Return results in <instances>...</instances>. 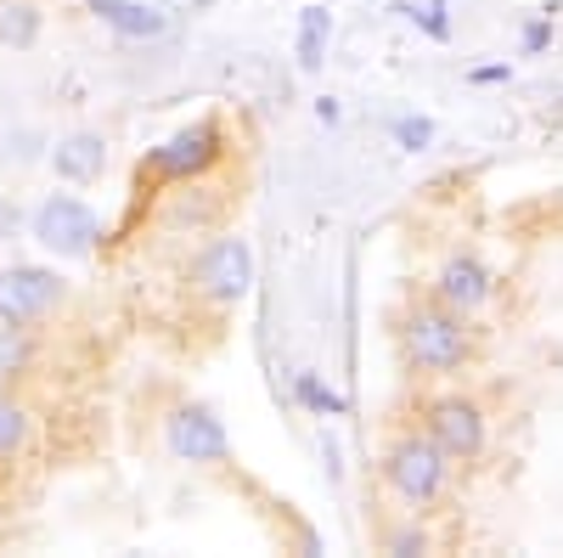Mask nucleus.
I'll return each mask as SVG.
<instances>
[{"instance_id": "obj_7", "label": "nucleus", "mask_w": 563, "mask_h": 558, "mask_svg": "<svg viewBox=\"0 0 563 558\" xmlns=\"http://www.w3.org/2000/svg\"><path fill=\"white\" fill-rule=\"evenodd\" d=\"M158 440L164 451L180 462V469H203V474H225L238 451H231V435L220 424V412L209 401H169L158 412Z\"/></svg>"}, {"instance_id": "obj_13", "label": "nucleus", "mask_w": 563, "mask_h": 558, "mask_svg": "<svg viewBox=\"0 0 563 558\" xmlns=\"http://www.w3.org/2000/svg\"><path fill=\"white\" fill-rule=\"evenodd\" d=\"M45 366V328L0 316V390H29Z\"/></svg>"}, {"instance_id": "obj_14", "label": "nucleus", "mask_w": 563, "mask_h": 558, "mask_svg": "<svg viewBox=\"0 0 563 558\" xmlns=\"http://www.w3.org/2000/svg\"><path fill=\"white\" fill-rule=\"evenodd\" d=\"M40 440V412L23 390H0V469H18Z\"/></svg>"}, {"instance_id": "obj_20", "label": "nucleus", "mask_w": 563, "mask_h": 558, "mask_svg": "<svg viewBox=\"0 0 563 558\" xmlns=\"http://www.w3.org/2000/svg\"><path fill=\"white\" fill-rule=\"evenodd\" d=\"M389 142H395L400 153H429V147L440 142V124H434L429 113H395V119H389Z\"/></svg>"}, {"instance_id": "obj_8", "label": "nucleus", "mask_w": 563, "mask_h": 558, "mask_svg": "<svg viewBox=\"0 0 563 558\" xmlns=\"http://www.w3.org/2000/svg\"><path fill=\"white\" fill-rule=\"evenodd\" d=\"M429 288L440 305H451L456 316H467V321H485L496 305H501V276H496V265L479 254V249H467V243H451L440 260H434V271H429Z\"/></svg>"}, {"instance_id": "obj_19", "label": "nucleus", "mask_w": 563, "mask_h": 558, "mask_svg": "<svg viewBox=\"0 0 563 558\" xmlns=\"http://www.w3.org/2000/svg\"><path fill=\"white\" fill-rule=\"evenodd\" d=\"M395 18L411 23L422 40H434V45H451V34H456L451 0H395Z\"/></svg>"}, {"instance_id": "obj_4", "label": "nucleus", "mask_w": 563, "mask_h": 558, "mask_svg": "<svg viewBox=\"0 0 563 558\" xmlns=\"http://www.w3.org/2000/svg\"><path fill=\"white\" fill-rule=\"evenodd\" d=\"M260 283V254H254V238L243 231H209L203 243L186 249V265H180V288L198 310L209 316H231Z\"/></svg>"}, {"instance_id": "obj_15", "label": "nucleus", "mask_w": 563, "mask_h": 558, "mask_svg": "<svg viewBox=\"0 0 563 558\" xmlns=\"http://www.w3.org/2000/svg\"><path fill=\"white\" fill-rule=\"evenodd\" d=\"M378 552H389V558H429V552H440L434 514H395L378 530Z\"/></svg>"}, {"instance_id": "obj_22", "label": "nucleus", "mask_w": 563, "mask_h": 558, "mask_svg": "<svg viewBox=\"0 0 563 558\" xmlns=\"http://www.w3.org/2000/svg\"><path fill=\"white\" fill-rule=\"evenodd\" d=\"M462 79L467 85H512V63H474Z\"/></svg>"}, {"instance_id": "obj_10", "label": "nucleus", "mask_w": 563, "mask_h": 558, "mask_svg": "<svg viewBox=\"0 0 563 558\" xmlns=\"http://www.w3.org/2000/svg\"><path fill=\"white\" fill-rule=\"evenodd\" d=\"M225 193L214 180H186V186H164L158 204H153V231H158V243H203L209 231L225 226Z\"/></svg>"}, {"instance_id": "obj_1", "label": "nucleus", "mask_w": 563, "mask_h": 558, "mask_svg": "<svg viewBox=\"0 0 563 558\" xmlns=\"http://www.w3.org/2000/svg\"><path fill=\"white\" fill-rule=\"evenodd\" d=\"M395 344H400V361L417 384H456L462 372H474V361L485 350L479 321L456 316L429 288L411 294L406 310L395 316Z\"/></svg>"}, {"instance_id": "obj_9", "label": "nucleus", "mask_w": 563, "mask_h": 558, "mask_svg": "<svg viewBox=\"0 0 563 558\" xmlns=\"http://www.w3.org/2000/svg\"><path fill=\"white\" fill-rule=\"evenodd\" d=\"M74 310V283L57 265H0V316L52 328Z\"/></svg>"}, {"instance_id": "obj_5", "label": "nucleus", "mask_w": 563, "mask_h": 558, "mask_svg": "<svg viewBox=\"0 0 563 558\" xmlns=\"http://www.w3.org/2000/svg\"><path fill=\"white\" fill-rule=\"evenodd\" d=\"M417 424L422 435H429L456 469H479V462L490 457L496 446V417L490 406L474 395V390H462V384H445V390H429L417 406Z\"/></svg>"}, {"instance_id": "obj_12", "label": "nucleus", "mask_w": 563, "mask_h": 558, "mask_svg": "<svg viewBox=\"0 0 563 558\" xmlns=\"http://www.w3.org/2000/svg\"><path fill=\"white\" fill-rule=\"evenodd\" d=\"M85 18L102 23L113 40H164L169 34V12L164 7H147V0H85Z\"/></svg>"}, {"instance_id": "obj_17", "label": "nucleus", "mask_w": 563, "mask_h": 558, "mask_svg": "<svg viewBox=\"0 0 563 558\" xmlns=\"http://www.w3.org/2000/svg\"><path fill=\"white\" fill-rule=\"evenodd\" d=\"M294 401L310 412V417H321V424H339V417H350L355 406H350V395L344 390H333L321 379V372H310V366H299L294 372Z\"/></svg>"}, {"instance_id": "obj_16", "label": "nucleus", "mask_w": 563, "mask_h": 558, "mask_svg": "<svg viewBox=\"0 0 563 558\" xmlns=\"http://www.w3.org/2000/svg\"><path fill=\"white\" fill-rule=\"evenodd\" d=\"M40 34H45V7L40 0H0V45L7 52H34L40 45Z\"/></svg>"}, {"instance_id": "obj_3", "label": "nucleus", "mask_w": 563, "mask_h": 558, "mask_svg": "<svg viewBox=\"0 0 563 558\" xmlns=\"http://www.w3.org/2000/svg\"><path fill=\"white\" fill-rule=\"evenodd\" d=\"M231 164V124L220 113H198L180 130H169L164 142H153L135 158V193H164V186H186V180H214Z\"/></svg>"}, {"instance_id": "obj_2", "label": "nucleus", "mask_w": 563, "mask_h": 558, "mask_svg": "<svg viewBox=\"0 0 563 558\" xmlns=\"http://www.w3.org/2000/svg\"><path fill=\"white\" fill-rule=\"evenodd\" d=\"M456 462L422 435V424H400L378 451V485L400 514H440L456 491Z\"/></svg>"}, {"instance_id": "obj_6", "label": "nucleus", "mask_w": 563, "mask_h": 558, "mask_svg": "<svg viewBox=\"0 0 563 558\" xmlns=\"http://www.w3.org/2000/svg\"><path fill=\"white\" fill-rule=\"evenodd\" d=\"M29 238L45 260L57 265H79L97 260L108 243V220L97 215V204H85L79 193H45L29 215Z\"/></svg>"}, {"instance_id": "obj_11", "label": "nucleus", "mask_w": 563, "mask_h": 558, "mask_svg": "<svg viewBox=\"0 0 563 558\" xmlns=\"http://www.w3.org/2000/svg\"><path fill=\"white\" fill-rule=\"evenodd\" d=\"M113 164V147L102 130H68L63 142L52 147V175L63 186H97Z\"/></svg>"}, {"instance_id": "obj_18", "label": "nucleus", "mask_w": 563, "mask_h": 558, "mask_svg": "<svg viewBox=\"0 0 563 558\" xmlns=\"http://www.w3.org/2000/svg\"><path fill=\"white\" fill-rule=\"evenodd\" d=\"M327 45H333V12H327V7H305V12H299V34H294L299 74H321Z\"/></svg>"}, {"instance_id": "obj_21", "label": "nucleus", "mask_w": 563, "mask_h": 558, "mask_svg": "<svg viewBox=\"0 0 563 558\" xmlns=\"http://www.w3.org/2000/svg\"><path fill=\"white\" fill-rule=\"evenodd\" d=\"M541 52H552V12L547 18H530L519 29V57H541Z\"/></svg>"}, {"instance_id": "obj_23", "label": "nucleus", "mask_w": 563, "mask_h": 558, "mask_svg": "<svg viewBox=\"0 0 563 558\" xmlns=\"http://www.w3.org/2000/svg\"><path fill=\"white\" fill-rule=\"evenodd\" d=\"M310 113H316V124H327V130H333V124L344 119V108H339V97H316V102H310Z\"/></svg>"}]
</instances>
